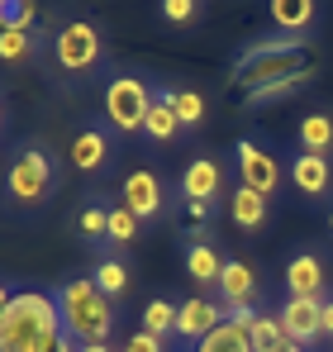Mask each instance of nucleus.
I'll list each match as a JSON object with an SVG mask.
<instances>
[{
	"label": "nucleus",
	"instance_id": "6e6552de",
	"mask_svg": "<svg viewBox=\"0 0 333 352\" xmlns=\"http://www.w3.org/2000/svg\"><path fill=\"white\" fill-rule=\"evenodd\" d=\"M224 319H228L224 300H210V295H195V300L176 305V338H186V343H205V338H210V333L219 329Z\"/></svg>",
	"mask_w": 333,
	"mask_h": 352
},
{
	"label": "nucleus",
	"instance_id": "4be33fe9",
	"mask_svg": "<svg viewBox=\"0 0 333 352\" xmlns=\"http://www.w3.org/2000/svg\"><path fill=\"white\" fill-rule=\"evenodd\" d=\"M91 281H96V291H100V295L119 300V295L129 291V281H133V276H129V267H124L119 257H100V262H96V272H91Z\"/></svg>",
	"mask_w": 333,
	"mask_h": 352
},
{
	"label": "nucleus",
	"instance_id": "e433bc0d",
	"mask_svg": "<svg viewBox=\"0 0 333 352\" xmlns=\"http://www.w3.org/2000/svg\"><path fill=\"white\" fill-rule=\"evenodd\" d=\"M5 119H10V115H5V100H0V133H5Z\"/></svg>",
	"mask_w": 333,
	"mask_h": 352
},
{
	"label": "nucleus",
	"instance_id": "c9c22d12",
	"mask_svg": "<svg viewBox=\"0 0 333 352\" xmlns=\"http://www.w3.org/2000/svg\"><path fill=\"white\" fill-rule=\"evenodd\" d=\"M277 352H310V348H300V343H281Z\"/></svg>",
	"mask_w": 333,
	"mask_h": 352
},
{
	"label": "nucleus",
	"instance_id": "f257e3e1",
	"mask_svg": "<svg viewBox=\"0 0 333 352\" xmlns=\"http://www.w3.org/2000/svg\"><path fill=\"white\" fill-rule=\"evenodd\" d=\"M53 338H62L57 295H48V291H14L5 319H0V352H43Z\"/></svg>",
	"mask_w": 333,
	"mask_h": 352
},
{
	"label": "nucleus",
	"instance_id": "5701e85b",
	"mask_svg": "<svg viewBox=\"0 0 333 352\" xmlns=\"http://www.w3.org/2000/svg\"><path fill=\"white\" fill-rule=\"evenodd\" d=\"M143 133H148L153 143H162V148H166V143H176L186 129H181V119L171 115V105H162V100L153 96V110H148V124H143Z\"/></svg>",
	"mask_w": 333,
	"mask_h": 352
},
{
	"label": "nucleus",
	"instance_id": "dca6fc26",
	"mask_svg": "<svg viewBox=\"0 0 333 352\" xmlns=\"http://www.w3.org/2000/svg\"><path fill=\"white\" fill-rule=\"evenodd\" d=\"M228 219H233L243 234H257V229H267V219H272V200L257 195V190H248V186H233V190H228Z\"/></svg>",
	"mask_w": 333,
	"mask_h": 352
},
{
	"label": "nucleus",
	"instance_id": "a878e982",
	"mask_svg": "<svg viewBox=\"0 0 333 352\" xmlns=\"http://www.w3.org/2000/svg\"><path fill=\"white\" fill-rule=\"evenodd\" d=\"M195 352H253V338L224 319V324L210 333V338H205V343H195Z\"/></svg>",
	"mask_w": 333,
	"mask_h": 352
},
{
	"label": "nucleus",
	"instance_id": "4c0bfd02",
	"mask_svg": "<svg viewBox=\"0 0 333 352\" xmlns=\"http://www.w3.org/2000/svg\"><path fill=\"white\" fill-rule=\"evenodd\" d=\"M329 234H333V210H329Z\"/></svg>",
	"mask_w": 333,
	"mask_h": 352
},
{
	"label": "nucleus",
	"instance_id": "aec40b11",
	"mask_svg": "<svg viewBox=\"0 0 333 352\" xmlns=\"http://www.w3.org/2000/svg\"><path fill=\"white\" fill-rule=\"evenodd\" d=\"M314 81V67H305V72H295V76H281L272 86H262V91H248V105L253 110H262V105H281V100H290L295 91H305Z\"/></svg>",
	"mask_w": 333,
	"mask_h": 352
},
{
	"label": "nucleus",
	"instance_id": "f03ea898",
	"mask_svg": "<svg viewBox=\"0 0 333 352\" xmlns=\"http://www.w3.org/2000/svg\"><path fill=\"white\" fill-rule=\"evenodd\" d=\"M57 314H62V333L81 348V343H110L114 338V300L96 291L91 276H72L57 286Z\"/></svg>",
	"mask_w": 333,
	"mask_h": 352
},
{
	"label": "nucleus",
	"instance_id": "bb28decb",
	"mask_svg": "<svg viewBox=\"0 0 333 352\" xmlns=\"http://www.w3.org/2000/svg\"><path fill=\"white\" fill-rule=\"evenodd\" d=\"M253 352H277L281 343H290L286 338V324H281V314H257V324H253Z\"/></svg>",
	"mask_w": 333,
	"mask_h": 352
},
{
	"label": "nucleus",
	"instance_id": "b1692460",
	"mask_svg": "<svg viewBox=\"0 0 333 352\" xmlns=\"http://www.w3.org/2000/svg\"><path fill=\"white\" fill-rule=\"evenodd\" d=\"M143 333H153V338H176V305L171 300H148L143 305Z\"/></svg>",
	"mask_w": 333,
	"mask_h": 352
},
{
	"label": "nucleus",
	"instance_id": "4468645a",
	"mask_svg": "<svg viewBox=\"0 0 333 352\" xmlns=\"http://www.w3.org/2000/svg\"><path fill=\"white\" fill-rule=\"evenodd\" d=\"M286 176H290V186H295L300 195H310V200H324L333 190L329 157H314V153H295V162L286 167Z\"/></svg>",
	"mask_w": 333,
	"mask_h": 352
},
{
	"label": "nucleus",
	"instance_id": "7ed1b4c3",
	"mask_svg": "<svg viewBox=\"0 0 333 352\" xmlns=\"http://www.w3.org/2000/svg\"><path fill=\"white\" fill-rule=\"evenodd\" d=\"M57 190V157L48 153V143L24 138L5 167V200L10 210H39L48 205V195Z\"/></svg>",
	"mask_w": 333,
	"mask_h": 352
},
{
	"label": "nucleus",
	"instance_id": "473e14b6",
	"mask_svg": "<svg viewBox=\"0 0 333 352\" xmlns=\"http://www.w3.org/2000/svg\"><path fill=\"white\" fill-rule=\"evenodd\" d=\"M43 352H76V343H72V338L62 333V338H53V343H48V348H43Z\"/></svg>",
	"mask_w": 333,
	"mask_h": 352
},
{
	"label": "nucleus",
	"instance_id": "20e7f679",
	"mask_svg": "<svg viewBox=\"0 0 333 352\" xmlns=\"http://www.w3.org/2000/svg\"><path fill=\"white\" fill-rule=\"evenodd\" d=\"M148 110H153V86L138 76V72H114L105 81V124L114 133H143L148 124Z\"/></svg>",
	"mask_w": 333,
	"mask_h": 352
},
{
	"label": "nucleus",
	"instance_id": "393cba45",
	"mask_svg": "<svg viewBox=\"0 0 333 352\" xmlns=\"http://www.w3.org/2000/svg\"><path fill=\"white\" fill-rule=\"evenodd\" d=\"M76 229H81L86 243L110 238V205H105V200H86V205H81V214H76Z\"/></svg>",
	"mask_w": 333,
	"mask_h": 352
},
{
	"label": "nucleus",
	"instance_id": "c756f323",
	"mask_svg": "<svg viewBox=\"0 0 333 352\" xmlns=\"http://www.w3.org/2000/svg\"><path fill=\"white\" fill-rule=\"evenodd\" d=\"M162 19L166 24H191V19H200V5L195 0H162Z\"/></svg>",
	"mask_w": 333,
	"mask_h": 352
},
{
	"label": "nucleus",
	"instance_id": "412c9836",
	"mask_svg": "<svg viewBox=\"0 0 333 352\" xmlns=\"http://www.w3.org/2000/svg\"><path fill=\"white\" fill-rule=\"evenodd\" d=\"M39 48H43V34L34 38V34H24V29H0V62L5 67H24V62L39 58Z\"/></svg>",
	"mask_w": 333,
	"mask_h": 352
},
{
	"label": "nucleus",
	"instance_id": "423d86ee",
	"mask_svg": "<svg viewBox=\"0 0 333 352\" xmlns=\"http://www.w3.org/2000/svg\"><path fill=\"white\" fill-rule=\"evenodd\" d=\"M233 162H238V186H248V190H257V195H277L286 172H281V162L262 148V143H253V138H238V148H233Z\"/></svg>",
	"mask_w": 333,
	"mask_h": 352
},
{
	"label": "nucleus",
	"instance_id": "7c9ffc66",
	"mask_svg": "<svg viewBox=\"0 0 333 352\" xmlns=\"http://www.w3.org/2000/svg\"><path fill=\"white\" fill-rule=\"evenodd\" d=\"M119 352H166V343H162V338H153V333H143V329H138V333H129V338L119 343Z\"/></svg>",
	"mask_w": 333,
	"mask_h": 352
},
{
	"label": "nucleus",
	"instance_id": "a211bd4d",
	"mask_svg": "<svg viewBox=\"0 0 333 352\" xmlns=\"http://www.w3.org/2000/svg\"><path fill=\"white\" fill-rule=\"evenodd\" d=\"M267 19H272L277 34H310L314 0H272V5H267Z\"/></svg>",
	"mask_w": 333,
	"mask_h": 352
},
{
	"label": "nucleus",
	"instance_id": "0eeeda50",
	"mask_svg": "<svg viewBox=\"0 0 333 352\" xmlns=\"http://www.w3.org/2000/svg\"><path fill=\"white\" fill-rule=\"evenodd\" d=\"M119 205L143 224V219H162L166 214V186L158 172H148V167H138V172H129L124 181H119Z\"/></svg>",
	"mask_w": 333,
	"mask_h": 352
},
{
	"label": "nucleus",
	"instance_id": "39448f33",
	"mask_svg": "<svg viewBox=\"0 0 333 352\" xmlns=\"http://www.w3.org/2000/svg\"><path fill=\"white\" fill-rule=\"evenodd\" d=\"M53 62L67 76H86L105 62V38L91 19H67L53 34Z\"/></svg>",
	"mask_w": 333,
	"mask_h": 352
},
{
	"label": "nucleus",
	"instance_id": "9d476101",
	"mask_svg": "<svg viewBox=\"0 0 333 352\" xmlns=\"http://www.w3.org/2000/svg\"><path fill=\"white\" fill-rule=\"evenodd\" d=\"M228 190H224V167L215 157H191L186 162V172H181V200L186 205H215L224 200Z\"/></svg>",
	"mask_w": 333,
	"mask_h": 352
},
{
	"label": "nucleus",
	"instance_id": "9b49d317",
	"mask_svg": "<svg viewBox=\"0 0 333 352\" xmlns=\"http://www.w3.org/2000/svg\"><path fill=\"white\" fill-rule=\"evenodd\" d=\"M319 309H324V300H314V295H286V305H281V324H286V338L290 343H300V348H314L324 333H319Z\"/></svg>",
	"mask_w": 333,
	"mask_h": 352
},
{
	"label": "nucleus",
	"instance_id": "f3484780",
	"mask_svg": "<svg viewBox=\"0 0 333 352\" xmlns=\"http://www.w3.org/2000/svg\"><path fill=\"white\" fill-rule=\"evenodd\" d=\"M295 138H300V153L329 157L333 153V115L329 110H310V115L295 124Z\"/></svg>",
	"mask_w": 333,
	"mask_h": 352
},
{
	"label": "nucleus",
	"instance_id": "f8f14e48",
	"mask_svg": "<svg viewBox=\"0 0 333 352\" xmlns=\"http://www.w3.org/2000/svg\"><path fill=\"white\" fill-rule=\"evenodd\" d=\"M324 281H329V267H324V257L314 252V248H300L290 262H286V291L290 295H314V300H324Z\"/></svg>",
	"mask_w": 333,
	"mask_h": 352
},
{
	"label": "nucleus",
	"instance_id": "72a5a7b5",
	"mask_svg": "<svg viewBox=\"0 0 333 352\" xmlns=\"http://www.w3.org/2000/svg\"><path fill=\"white\" fill-rule=\"evenodd\" d=\"M10 300H14V291H10V286L0 281V319H5V309H10Z\"/></svg>",
	"mask_w": 333,
	"mask_h": 352
},
{
	"label": "nucleus",
	"instance_id": "c85d7f7f",
	"mask_svg": "<svg viewBox=\"0 0 333 352\" xmlns=\"http://www.w3.org/2000/svg\"><path fill=\"white\" fill-rule=\"evenodd\" d=\"M133 238H138V219L124 205H110V243H133Z\"/></svg>",
	"mask_w": 333,
	"mask_h": 352
},
{
	"label": "nucleus",
	"instance_id": "ddd939ff",
	"mask_svg": "<svg viewBox=\"0 0 333 352\" xmlns=\"http://www.w3.org/2000/svg\"><path fill=\"white\" fill-rule=\"evenodd\" d=\"M219 300L224 309H238V305H257V295H262V281H257V272L248 267V262H238V257H228L219 272Z\"/></svg>",
	"mask_w": 333,
	"mask_h": 352
},
{
	"label": "nucleus",
	"instance_id": "6ab92c4d",
	"mask_svg": "<svg viewBox=\"0 0 333 352\" xmlns=\"http://www.w3.org/2000/svg\"><path fill=\"white\" fill-rule=\"evenodd\" d=\"M224 257L215 252V243H186V276L195 286H219Z\"/></svg>",
	"mask_w": 333,
	"mask_h": 352
},
{
	"label": "nucleus",
	"instance_id": "f704fd0d",
	"mask_svg": "<svg viewBox=\"0 0 333 352\" xmlns=\"http://www.w3.org/2000/svg\"><path fill=\"white\" fill-rule=\"evenodd\" d=\"M76 352H114V343H81Z\"/></svg>",
	"mask_w": 333,
	"mask_h": 352
},
{
	"label": "nucleus",
	"instance_id": "cd10ccee",
	"mask_svg": "<svg viewBox=\"0 0 333 352\" xmlns=\"http://www.w3.org/2000/svg\"><path fill=\"white\" fill-rule=\"evenodd\" d=\"M0 29H24V34H34V5H29V0H0Z\"/></svg>",
	"mask_w": 333,
	"mask_h": 352
},
{
	"label": "nucleus",
	"instance_id": "2eb2a0df",
	"mask_svg": "<svg viewBox=\"0 0 333 352\" xmlns=\"http://www.w3.org/2000/svg\"><path fill=\"white\" fill-rule=\"evenodd\" d=\"M153 96L162 100V105H171V115L181 119V129H200L205 124V96L200 91H191V86H176V81H158L153 86Z\"/></svg>",
	"mask_w": 333,
	"mask_h": 352
},
{
	"label": "nucleus",
	"instance_id": "2f4dec72",
	"mask_svg": "<svg viewBox=\"0 0 333 352\" xmlns=\"http://www.w3.org/2000/svg\"><path fill=\"white\" fill-rule=\"evenodd\" d=\"M319 333L333 338V295H324V309H319Z\"/></svg>",
	"mask_w": 333,
	"mask_h": 352
},
{
	"label": "nucleus",
	"instance_id": "1a4fd4ad",
	"mask_svg": "<svg viewBox=\"0 0 333 352\" xmlns=\"http://www.w3.org/2000/svg\"><path fill=\"white\" fill-rule=\"evenodd\" d=\"M114 162V133L105 124H86V129H76V138H72V167L86 176L105 172Z\"/></svg>",
	"mask_w": 333,
	"mask_h": 352
}]
</instances>
